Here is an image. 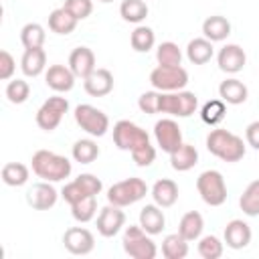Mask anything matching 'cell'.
<instances>
[{
    "label": "cell",
    "instance_id": "cell-1",
    "mask_svg": "<svg viewBox=\"0 0 259 259\" xmlns=\"http://www.w3.org/2000/svg\"><path fill=\"white\" fill-rule=\"evenodd\" d=\"M30 164H32V172L47 182H61V180L69 178V174L73 170L69 158L55 154L51 150H36L32 154Z\"/></svg>",
    "mask_w": 259,
    "mask_h": 259
},
{
    "label": "cell",
    "instance_id": "cell-2",
    "mask_svg": "<svg viewBox=\"0 0 259 259\" xmlns=\"http://www.w3.org/2000/svg\"><path fill=\"white\" fill-rule=\"evenodd\" d=\"M206 150L223 162H239L245 156V142L229 130H210L206 136Z\"/></svg>",
    "mask_w": 259,
    "mask_h": 259
},
{
    "label": "cell",
    "instance_id": "cell-3",
    "mask_svg": "<svg viewBox=\"0 0 259 259\" xmlns=\"http://www.w3.org/2000/svg\"><path fill=\"white\" fill-rule=\"evenodd\" d=\"M150 237L152 235H148L140 225L125 227L121 239L125 255H130L132 259H154L158 255V247Z\"/></svg>",
    "mask_w": 259,
    "mask_h": 259
},
{
    "label": "cell",
    "instance_id": "cell-4",
    "mask_svg": "<svg viewBox=\"0 0 259 259\" xmlns=\"http://www.w3.org/2000/svg\"><path fill=\"white\" fill-rule=\"evenodd\" d=\"M148 194V186L142 178H125V180H119L115 184H111L107 188V202L109 204H115V206H130V204H136L138 200H142L144 196Z\"/></svg>",
    "mask_w": 259,
    "mask_h": 259
},
{
    "label": "cell",
    "instance_id": "cell-5",
    "mask_svg": "<svg viewBox=\"0 0 259 259\" xmlns=\"http://www.w3.org/2000/svg\"><path fill=\"white\" fill-rule=\"evenodd\" d=\"M198 107V99L192 91H160V113L174 117H190Z\"/></svg>",
    "mask_w": 259,
    "mask_h": 259
},
{
    "label": "cell",
    "instance_id": "cell-6",
    "mask_svg": "<svg viewBox=\"0 0 259 259\" xmlns=\"http://www.w3.org/2000/svg\"><path fill=\"white\" fill-rule=\"evenodd\" d=\"M196 190L208 206H221L227 200V182L219 170H204L198 174Z\"/></svg>",
    "mask_w": 259,
    "mask_h": 259
},
{
    "label": "cell",
    "instance_id": "cell-7",
    "mask_svg": "<svg viewBox=\"0 0 259 259\" xmlns=\"http://www.w3.org/2000/svg\"><path fill=\"white\" fill-rule=\"evenodd\" d=\"M75 121L83 132H87L93 138H101L109 130V117L89 103H81L75 107Z\"/></svg>",
    "mask_w": 259,
    "mask_h": 259
},
{
    "label": "cell",
    "instance_id": "cell-8",
    "mask_svg": "<svg viewBox=\"0 0 259 259\" xmlns=\"http://www.w3.org/2000/svg\"><path fill=\"white\" fill-rule=\"evenodd\" d=\"M148 142H150V136L146 134V130H142L138 123L130 119H119L113 125V144L123 152H132L138 146Z\"/></svg>",
    "mask_w": 259,
    "mask_h": 259
},
{
    "label": "cell",
    "instance_id": "cell-9",
    "mask_svg": "<svg viewBox=\"0 0 259 259\" xmlns=\"http://www.w3.org/2000/svg\"><path fill=\"white\" fill-rule=\"evenodd\" d=\"M150 83L158 91H180L188 83V73L184 67H162L158 65L150 73Z\"/></svg>",
    "mask_w": 259,
    "mask_h": 259
},
{
    "label": "cell",
    "instance_id": "cell-10",
    "mask_svg": "<svg viewBox=\"0 0 259 259\" xmlns=\"http://www.w3.org/2000/svg\"><path fill=\"white\" fill-rule=\"evenodd\" d=\"M67 111H69V101L61 95H53L38 107L36 125L45 132H53V130H57V125L61 123V119Z\"/></svg>",
    "mask_w": 259,
    "mask_h": 259
},
{
    "label": "cell",
    "instance_id": "cell-11",
    "mask_svg": "<svg viewBox=\"0 0 259 259\" xmlns=\"http://www.w3.org/2000/svg\"><path fill=\"white\" fill-rule=\"evenodd\" d=\"M154 138H156L158 146L162 148V152L172 154L182 144V130H180V125L174 119L164 117V119H158L156 121V125H154Z\"/></svg>",
    "mask_w": 259,
    "mask_h": 259
},
{
    "label": "cell",
    "instance_id": "cell-12",
    "mask_svg": "<svg viewBox=\"0 0 259 259\" xmlns=\"http://www.w3.org/2000/svg\"><path fill=\"white\" fill-rule=\"evenodd\" d=\"M125 225V212L121 210V206L115 204H107L99 210L97 214V233L101 237H115Z\"/></svg>",
    "mask_w": 259,
    "mask_h": 259
},
{
    "label": "cell",
    "instance_id": "cell-13",
    "mask_svg": "<svg viewBox=\"0 0 259 259\" xmlns=\"http://www.w3.org/2000/svg\"><path fill=\"white\" fill-rule=\"evenodd\" d=\"M63 245L73 255H89L95 247V237L85 227H71L63 235Z\"/></svg>",
    "mask_w": 259,
    "mask_h": 259
},
{
    "label": "cell",
    "instance_id": "cell-14",
    "mask_svg": "<svg viewBox=\"0 0 259 259\" xmlns=\"http://www.w3.org/2000/svg\"><path fill=\"white\" fill-rule=\"evenodd\" d=\"M57 198H59V192L47 180L32 184L28 188V192H26V202L34 210H49V208H53L57 204Z\"/></svg>",
    "mask_w": 259,
    "mask_h": 259
},
{
    "label": "cell",
    "instance_id": "cell-15",
    "mask_svg": "<svg viewBox=\"0 0 259 259\" xmlns=\"http://www.w3.org/2000/svg\"><path fill=\"white\" fill-rule=\"evenodd\" d=\"M217 63H219V69L229 73V75H235L239 71H243L245 63H247V55L245 51L239 47V45H225L219 55H217Z\"/></svg>",
    "mask_w": 259,
    "mask_h": 259
},
{
    "label": "cell",
    "instance_id": "cell-16",
    "mask_svg": "<svg viewBox=\"0 0 259 259\" xmlns=\"http://www.w3.org/2000/svg\"><path fill=\"white\" fill-rule=\"evenodd\" d=\"M75 73L69 69V65H51L45 73V83L57 93H67L75 85Z\"/></svg>",
    "mask_w": 259,
    "mask_h": 259
},
{
    "label": "cell",
    "instance_id": "cell-17",
    "mask_svg": "<svg viewBox=\"0 0 259 259\" xmlns=\"http://www.w3.org/2000/svg\"><path fill=\"white\" fill-rule=\"evenodd\" d=\"M69 69L75 73V77L85 79L89 77L97 67H95V53L89 47H77L69 55Z\"/></svg>",
    "mask_w": 259,
    "mask_h": 259
},
{
    "label": "cell",
    "instance_id": "cell-18",
    "mask_svg": "<svg viewBox=\"0 0 259 259\" xmlns=\"http://www.w3.org/2000/svg\"><path fill=\"white\" fill-rule=\"evenodd\" d=\"M83 87L91 97H105L113 91V75L109 69H95L83 79Z\"/></svg>",
    "mask_w": 259,
    "mask_h": 259
},
{
    "label": "cell",
    "instance_id": "cell-19",
    "mask_svg": "<svg viewBox=\"0 0 259 259\" xmlns=\"http://www.w3.org/2000/svg\"><path fill=\"white\" fill-rule=\"evenodd\" d=\"M223 237H225L227 247H231V249H245L251 243V227L245 221H241V219H233V221L227 223Z\"/></svg>",
    "mask_w": 259,
    "mask_h": 259
},
{
    "label": "cell",
    "instance_id": "cell-20",
    "mask_svg": "<svg viewBox=\"0 0 259 259\" xmlns=\"http://www.w3.org/2000/svg\"><path fill=\"white\" fill-rule=\"evenodd\" d=\"M140 227L148 235H160L164 231V227H166V217H164L162 206H158L156 202L154 204H146L140 210Z\"/></svg>",
    "mask_w": 259,
    "mask_h": 259
},
{
    "label": "cell",
    "instance_id": "cell-21",
    "mask_svg": "<svg viewBox=\"0 0 259 259\" xmlns=\"http://www.w3.org/2000/svg\"><path fill=\"white\" fill-rule=\"evenodd\" d=\"M219 95L225 103L229 105H241L247 101V95H249V89L243 81L231 77V79H225L221 85H219Z\"/></svg>",
    "mask_w": 259,
    "mask_h": 259
},
{
    "label": "cell",
    "instance_id": "cell-22",
    "mask_svg": "<svg viewBox=\"0 0 259 259\" xmlns=\"http://www.w3.org/2000/svg\"><path fill=\"white\" fill-rule=\"evenodd\" d=\"M47 67V53L42 47L38 49H24L20 59V69L26 77H38Z\"/></svg>",
    "mask_w": 259,
    "mask_h": 259
},
{
    "label": "cell",
    "instance_id": "cell-23",
    "mask_svg": "<svg viewBox=\"0 0 259 259\" xmlns=\"http://www.w3.org/2000/svg\"><path fill=\"white\" fill-rule=\"evenodd\" d=\"M152 198L158 206L168 208L178 200V184L170 178H160L152 186Z\"/></svg>",
    "mask_w": 259,
    "mask_h": 259
},
{
    "label": "cell",
    "instance_id": "cell-24",
    "mask_svg": "<svg viewBox=\"0 0 259 259\" xmlns=\"http://www.w3.org/2000/svg\"><path fill=\"white\" fill-rule=\"evenodd\" d=\"M198 164V150L192 144H180L172 154H170V166L178 172H186Z\"/></svg>",
    "mask_w": 259,
    "mask_h": 259
},
{
    "label": "cell",
    "instance_id": "cell-25",
    "mask_svg": "<svg viewBox=\"0 0 259 259\" xmlns=\"http://www.w3.org/2000/svg\"><path fill=\"white\" fill-rule=\"evenodd\" d=\"M202 34L210 42H221V40H225L231 34V22L225 16H221V14L208 16L202 22Z\"/></svg>",
    "mask_w": 259,
    "mask_h": 259
},
{
    "label": "cell",
    "instance_id": "cell-26",
    "mask_svg": "<svg viewBox=\"0 0 259 259\" xmlns=\"http://www.w3.org/2000/svg\"><path fill=\"white\" fill-rule=\"evenodd\" d=\"M214 55V47L208 38L204 36H198V38H192L188 45H186V57L192 65H204L212 59Z\"/></svg>",
    "mask_w": 259,
    "mask_h": 259
},
{
    "label": "cell",
    "instance_id": "cell-27",
    "mask_svg": "<svg viewBox=\"0 0 259 259\" xmlns=\"http://www.w3.org/2000/svg\"><path fill=\"white\" fill-rule=\"evenodd\" d=\"M202 229H204V219H202V214L196 212V210H188L186 214H182V219H180V223H178V233H180L188 243L200 239Z\"/></svg>",
    "mask_w": 259,
    "mask_h": 259
},
{
    "label": "cell",
    "instance_id": "cell-28",
    "mask_svg": "<svg viewBox=\"0 0 259 259\" xmlns=\"http://www.w3.org/2000/svg\"><path fill=\"white\" fill-rule=\"evenodd\" d=\"M77 18L67 12L63 6L61 8H55L51 14H49V28L57 34H71L75 28H77Z\"/></svg>",
    "mask_w": 259,
    "mask_h": 259
},
{
    "label": "cell",
    "instance_id": "cell-29",
    "mask_svg": "<svg viewBox=\"0 0 259 259\" xmlns=\"http://www.w3.org/2000/svg\"><path fill=\"white\" fill-rule=\"evenodd\" d=\"M162 255L166 259H184L188 255V241L180 233L166 235L162 241Z\"/></svg>",
    "mask_w": 259,
    "mask_h": 259
},
{
    "label": "cell",
    "instance_id": "cell-30",
    "mask_svg": "<svg viewBox=\"0 0 259 259\" xmlns=\"http://www.w3.org/2000/svg\"><path fill=\"white\" fill-rule=\"evenodd\" d=\"M71 156H73V160L79 162V164H91V162H95L97 156H99V146H97V142H93V140H89V138L77 140V142L73 144V148H71Z\"/></svg>",
    "mask_w": 259,
    "mask_h": 259
},
{
    "label": "cell",
    "instance_id": "cell-31",
    "mask_svg": "<svg viewBox=\"0 0 259 259\" xmlns=\"http://www.w3.org/2000/svg\"><path fill=\"white\" fill-rule=\"evenodd\" d=\"M239 206L247 217H259V178L247 184L239 198Z\"/></svg>",
    "mask_w": 259,
    "mask_h": 259
},
{
    "label": "cell",
    "instance_id": "cell-32",
    "mask_svg": "<svg viewBox=\"0 0 259 259\" xmlns=\"http://www.w3.org/2000/svg\"><path fill=\"white\" fill-rule=\"evenodd\" d=\"M130 42H132V49L136 53H148L154 49L156 45V34L150 26H144V24H138L130 36Z\"/></svg>",
    "mask_w": 259,
    "mask_h": 259
},
{
    "label": "cell",
    "instance_id": "cell-33",
    "mask_svg": "<svg viewBox=\"0 0 259 259\" xmlns=\"http://www.w3.org/2000/svg\"><path fill=\"white\" fill-rule=\"evenodd\" d=\"M2 182L6 186H24L28 182V168L20 162H8L2 166Z\"/></svg>",
    "mask_w": 259,
    "mask_h": 259
},
{
    "label": "cell",
    "instance_id": "cell-34",
    "mask_svg": "<svg viewBox=\"0 0 259 259\" xmlns=\"http://www.w3.org/2000/svg\"><path fill=\"white\" fill-rule=\"evenodd\" d=\"M47 40V32L38 22H28L20 30V42L24 49H38Z\"/></svg>",
    "mask_w": 259,
    "mask_h": 259
},
{
    "label": "cell",
    "instance_id": "cell-35",
    "mask_svg": "<svg viewBox=\"0 0 259 259\" xmlns=\"http://www.w3.org/2000/svg\"><path fill=\"white\" fill-rule=\"evenodd\" d=\"M119 14L125 22L140 24L148 16V4L144 0H123L119 6Z\"/></svg>",
    "mask_w": 259,
    "mask_h": 259
},
{
    "label": "cell",
    "instance_id": "cell-36",
    "mask_svg": "<svg viewBox=\"0 0 259 259\" xmlns=\"http://www.w3.org/2000/svg\"><path fill=\"white\" fill-rule=\"evenodd\" d=\"M227 115V103L223 99H210L200 109V119L206 125H219Z\"/></svg>",
    "mask_w": 259,
    "mask_h": 259
},
{
    "label": "cell",
    "instance_id": "cell-37",
    "mask_svg": "<svg viewBox=\"0 0 259 259\" xmlns=\"http://www.w3.org/2000/svg\"><path fill=\"white\" fill-rule=\"evenodd\" d=\"M156 61L162 67H178L182 61V51L178 49L176 42L166 40L156 49Z\"/></svg>",
    "mask_w": 259,
    "mask_h": 259
},
{
    "label": "cell",
    "instance_id": "cell-38",
    "mask_svg": "<svg viewBox=\"0 0 259 259\" xmlns=\"http://www.w3.org/2000/svg\"><path fill=\"white\" fill-rule=\"evenodd\" d=\"M97 212V200L95 196H87L75 204H71V214L77 223H89Z\"/></svg>",
    "mask_w": 259,
    "mask_h": 259
},
{
    "label": "cell",
    "instance_id": "cell-39",
    "mask_svg": "<svg viewBox=\"0 0 259 259\" xmlns=\"http://www.w3.org/2000/svg\"><path fill=\"white\" fill-rule=\"evenodd\" d=\"M223 241L217 235H206L198 239V255L202 259H219L223 255Z\"/></svg>",
    "mask_w": 259,
    "mask_h": 259
},
{
    "label": "cell",
    "instance_id": "cell-40",
    "mask_svg": "<svg viewBox=\"0 0 259 259\" xmlns=\"http://www.w3.org/2000/svg\"><path fill=\"white\" fill-rule=\"evenodd\" d=\"M4 93H6V97H8L10 103L20 105V103H24V101L28 99V95H30V85H28L24 79H12V81H8Z\"/></svg>",
    "mask_w": 259,
    "mask_h": 259
},
{
    "label": "cell",
    "instance_id": "cell-41",
    "mask_svg": "<svg viewBox=\"0 0 259 259\" xmlns=\"http://www.w3.org/2000/svg\"><path fill=\"white\" fill-rule=\"evenodd\" d=\"M61 196H63L65 202L75 204V202H79V200H83V198H87V196H91V194H89V192L83 188V184L75 178V180H71V182H67V184L63 186Z\"/></svg>",
    "mask_w": 259,
    "mask_h": 259
},
{
    "label": "cell",
    "instance_id": "cell-42",
    "mask_svg": "<svg viewBox=\"0 0 259 259\" xmlns=\"http://www.w3.org/2000/svg\"><path fill=\"white\" fill-rule=\"evenodd\" d=\"M63 8L71 12L77 20H85L93 12V2L91 0H65Z\"/></svg>",
    "mask_w": 259,
    "mask_h": 259
},
{
    "label": "cell",
    "instance_id": "cell-43",
    "mask_svg": "<svg viewBox=\"0 0 259 259\" xmlns=\"http://www.w3.org/2000/svg\"><path fill=\"white\" fill-rule=\"evenodd\" d=\"M138 107H140L144 113H150V115L160 113V91L154 89V91L142 93L140 99H138Z\"/></svg>",
    "mask_w": 259,
    "mask_h": 259
},
{
    "label": "cell",
    "instance_id": "cell-44",
    "mask_svg": "<svg viewBox=\"0 0 259 259\" xmlns=\"http://www.w3.org/2000/svg\"><path fill=\"white\" fill-rule=\"evenodd\" d=\"M132 158H134V162L140 166V168H148L154 160H156V148L148 142V144H142V146H138L136 150H132Z\"/></svg>",
    "mask_w": 259,
    "mask_h": 259
},
{
    "label": "cell",
    "instance_id": "cell-45",
    "mask_svg": "<svg viewBox=\"0 0 259 259\" xmlns=\"http://www.w3.org/2000/svg\"><path fill=\"white\" fill-rule=\"evenodd\" d=\"M16 71V61L8 51H0V79L8 81Z\"/></svg>",
    "mask_w": 259,
    "mask_h": 259
},
{
    "label": "cell",
    "instance_id": "cell-46",
    "mask_svg": "<svg viewBox=\"0 0 259 259\" xmlns=\"http://www.w3.org/2000/svg\"><path fill=\"white\" fill-rule=\"evenodd\" d=\"M77 180L83 184V188L91 194V196H97L99 192H101V188H103V184H101V180L95 176V174H89V172H85V174H79L77 176Z\"/></svg>",
    "mask_w": 259,
    "mask_h": 259
},
{
    "label": "cell",
    "instance_id": "cell-47",
    "mask_svg": "<svg viewBox=\"0 0 259 259\" xmlns=\"http://www.w3.org/2000/svg\"><path fill=\"white\" fill-rule=\"evenodd\" d=\"M245 140L251 148L259 150V121H251L245 130Z\"/></svg>",
    "mask_w": 259,
    "mask_h": 259
},
{
    "label": "cell",
    "instance_id": "cell-48",
    "mask_svg": "<svg viewBox=\"0 0 259 259\" xmlns=\"http://www.w3.org/2000/svg\"><path fill=\"white\" fill-rule=\"evenodd\" d=\"M99 2H113V0H99Z\"/></svg>",
    "mask_w": 259,
    "mask_h": 259
}]
</instances>
